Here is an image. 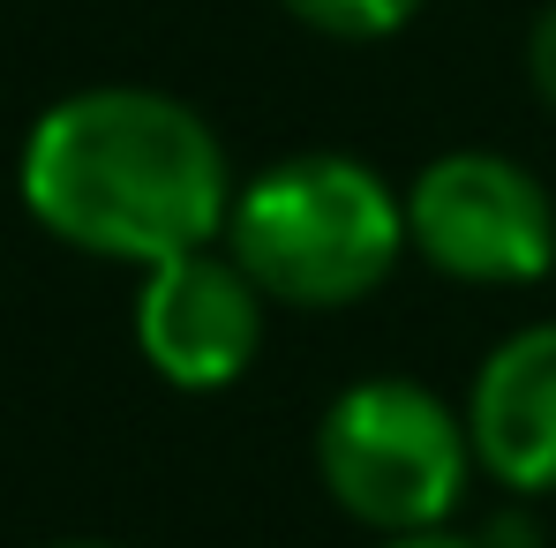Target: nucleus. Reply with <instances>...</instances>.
<instances>
[{
    "label": "nucleus",
    "instance_id": "3",
    "mask_svg": "<svg viewBox=\"0 0 556 548\" xmlns=\"http://www.w3.org/2000/svg\"><path fill=\"white\" fill-rule=\"evenodd\" d=\"M316 473L331 504L383 541L437 534L466 496L473 436H466V413H452L429 383L362 375L316 421Z\"/></svg>",
    "mask_w": 556,
    "mask_h": 548
},
{
    "label": "nucleus",
    "instance_id": "8",
    "mask_svg": "<svg viewBox=\"0 0 556 548\" xmlns=\"http://www.w3.org/2000/svg\"><path fill=\"white\" fill-rule=\"evenodd\" d=\"M527 76H534V98L556 113V0L534 15V30H527Z\"/></svg>",
    "mask_w": 556,
    "mask_h": 548
},
{
    "label": "nucleus",
    "instance_id": "4",
    "mask_svg": "<svg viewBox=\"0 0 556 548\" xmlns=\"http://www.w3.org/2000/svg\"><path fill=\"white\" fill-rule=\"evenodd\" d=\"M406 248L459 285H534L556 264V203L504 151H444L406 188Z\"/></svg>",
    "mask_w": 556,
    "mask_h": 548
},
{
    "label": "nucleus",
    "instance_id": "10",
    "mask_svg": "<svg viewBox=\"0 0 556 548\" xmlns=\"http://www.w3.org/2000/svg\"><path fill=\"white\" fill-rule=\"evenodd\" d=\"M53 548H113V541H53Z\"/></svg>",
    "mask_w": 556,
    "mask_h": 548
},
{
    "label": "nucleus",
    "instance_id": "9",
    "mask_svg": "<svg viewBox=\"0 0 556 548\" xmlns=\"http://www.w3.org/2000/svg\"><path fill=\"white\" fill-rule=\"evenodd\" d=\"M383 548H481V541H459V534H399V541H383Z\"/></svg>",
    "mask_w": 556,
    "mask_h": 548
},
{
    "label": "nucleus",
    "instance_id": "7",
    "mask_svg": "<svg viewBox=\"0 0 556 548\" xmlns=\"http://www.w3.org/2000/svg\"><path fill=\"white\" fill-rule=\"evenodd\" d=\"M278 8L339 46H376V38H399L429 0H278Z\"/></svg>",
    "mask_w": 556,
    "mask_h": 548
},
{
    "label": "nucleus",
    "instance_id": "2",
    "mask_svg": "<svg viewBox=\"0 0 556 548\" xmlns=\"http://www.w3.org/2000/svg\"><path fill=\"white\" fill-rule=\"evenodd\" d=\"M233 264L286 308H354L406 256V195L346 151H293L233 195Z\"/></svg>",
    "mask_w": 556,
    "mask_h": 548
},
{
    "label": "nucleus",
    "instance_id": "1",
    "mask_svg": "<svg viewBox=\"0 0 556 548\" xmlns=\"http://www.w3.org/2000/svg\"><path fill=\"white\" fill-rule=\"evenodd\" d=\"M23 211L76 256L166 264L211 248L233 218V166L218 128L174 91L91 84L53 98L15 158Z\"/></svg>",
    "mask_w": 556,
    "mask_h": 548
},
{
    "label": "nucleus",
    "instance_id": "5",
    "mask_svg": "<svg viewBox=\"0 0 556 548\" xmlns=\"http://www.w3.org/2000/svg\"><path fill=\"white\" fill-rule=\"evenodd\" d=\"M136 354L174 391H226L264 346V285L233 264V248H188L151 264L136 285Z\"/></svg>",
    "mask_w": 556,
    "mask_h": 548
},
{
    "label": "nucleus",
    "instance_id": "6",
    "mask_svg": "<svg viewBox=\"0 0 556 548\" xmlns=\"http://www.w3.org/2000/svg\"><path fill=\"white\" fill-rule=\"evenodd\" d=\"M466 436L473 466L511 496H556V323L489 346L466 391Z\"/></svg>",
    "mask_w": 556,
    "mask_h": 548
}]
</instances>
